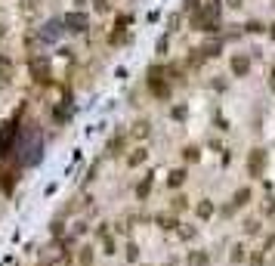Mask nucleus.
<instances>
[{"label":"nucleus","instance_id":"nucleus-6","mask_svg":"<svg viewBox=\"0 0 275 266\" xmlns=\"http://www.w3.org/2000/svg\"><path fill=\"white\" fill-rule=\"evenodd\" d=\"M247 68H250V62H247V56H232V72L241 77V75H247Z\"/></svg>","mask_w":275,"mask_h":266},{"label":"nucleus","instance_id":"nucleus-10","mask_svg":"<svg viewBox=\"0 0 275 266\" xmlns=\"http://www.w3.org/2000/svg\"><path fill=\"white\" fill-rule=\"evenodd\" d=\"M133 136H148V121H136V127H133Z\"/></svg>","mask_w":275,"mask_h":266},{"label":"nucleus","instance_id":"nucleus-13","mask_svg":"<svg viewBox=\"0 0 275 266\" xmlns=\"http://www.w3.org/2000/svg\"><path fill=\"white\" fill-rule=\"evenodd\" d=\"M9 84V72H6V62H3V68H0V87H6Z\"/></svg>","mask_w":275,"mask_h":266},{"label":"nucleus","instance_id":"nucleus-19","mask_svg":"<svg viewBox=\"0 0 275 266\" xmlns=\"http://www.w3.org/2000/svg\"><path fill=\"white\" fill-rule=\"evenodd\" d=\"M0 38H3V25H0Z\"/></svg>","mask_w":275,"mask_h":266},{"label":"nucleus","instance_id":"nucleus-15","mask_svg":"<svg viewBox=\"0 0 275 266\" xmlns=\"http://www.w3.org/2000/svg\"><path fill=\"white\" fill-rule=\"evenodd\" d=\"M195 158H198V149L189 146V149H186V161H195Z\"/></svg>","mask_w":275,"mask_h":266},{"label":"nucleus","instance_id":"nucleus-2","mask_svg":"<svg viewBox=\"0 0 275 266\" xmlns=\"http://www.w3.org/2000/svg\"><path fill=\"white\" fill-rule=\"evenodd\" d=\"M148 87H152V93H155V96H161V99H167V96H170V84H164V80H161V72H158V68H152Z\"/></svg>","mask_w":275,"mask_h":266},{"label":"nucleus","instance_id":"nucleus-9","mask_svg":"<svg viewBox=\"0 0 275 266\" xmlns=\"http://www.w3.org/2000/svg\"><path fill=\"white\" fill-rule=\"evenodd\" d=\"M210 214H213V204H210V201H201V204H198V217H201V220H207Z\"/></svg>","mask_w":275,"mask_h":266},{"label":"nucleus","instance_id":"nucleus-11","mask_svg":"<svg viewBox=\"0 0 275 266\" xmlns=\"http://www.w3.org/2000/svg\"><path fill=\"white\" fill-rule=\"evenodd\" d=\"M201 53H204V56H216V53H220V40H210Z\"/></svg>","mask_w":275,"mask_h":266},{"label":"nucleus","instance_id":"nucleus-14","mask_svg":"<svg viewBox=\"0 0 275 266\" xmlns=\"http://www.w3.org/2000/svg\"><path fill=\"white\" fill-rule=\"evenodd\" d=\"M186 6H189V9H192V13H198V9H201V6H204V3H201V0H186Z\"/></svg>","mask_w":275,"mask_h":266},{"label":"nucleus","instance_id":"nucleus-21","mask_svg":"<svg viewBox=\"0 0 275 266\" xmlns=\"http://www.w3.org/2000/svg\"><path fill=\"white\" fill-rule=\"evenodd\" d=\"M272 38H275V25H272Z\"/></svg>","mask_w":275,"mask_h":266},{"label":"nucleus","instance_id":"nucleus-17","mask_svg":"<svg viewBox=\"0 0 275 266\" xmlns=\"http://www.w3.org/2000/svg\"><path fill=\"white\" fill-rule=\"evenodd\" d=\"M226 3L232 6V9H238V6H241V0H226Z\"/></svg>","mask_w":275,"mask_h":266},{"label":"nucleus","instance_id":"nucleus-7","mask_svg":"<svg viewBox=\"0 0 275 266\" xmlns=\"http://www.w3.org/2000/svg\"><path fill=\"white\" fill-rule=\"evenodd\" d=\"M142 161H145V149H136V152L127 158V164H130V167H136V164H142Z\"/></svg>","mask_w":275,"mask_h":266},{"label":"nucleus","instance_id":"nucleus-8","mask_svg":"<svg viewBox=\"0 0 275 266\" xmlns=\"http://www.w3.org/2000/svg\"><path fill=\"white\" fill-rule=\"evenodd\" d=\"M186 183V170H173L170 173V186H182Z\"/></svg>","mask_w":275,"mask_h":266},{"label":"nucleus","instance_id":"nucleus-12","mask_svg":"<svg viewBox=\"0 0 275 266\" xmlns=\"http://www.w3.org/2000/svg\"><path fill=\"white\" fill-rule=\"evenodd\" d=\"M247 198H250L247 189H238V192H235V204H247Z\"/></svg>","mask_w":275,"mask_h":266},{"label":"nucleus","instance_id":"nucleus-4","mask_svg":"<svg viewBox=\"0 0 275 266\" xmlns=\"http://www.w3.org/2000/svg\"><path fill=\"white\" fill-rule=\"evenodd\" d=\"M87 25H90V19H87L84 13H68V16H65V28H68V31H84Z\"/></svg>","mask_w":275,"mask_h":266},{"label":"nucleus","instance_id":"nucleus-1","mask_svg":"<svg viewBox=\"0 0 275 266\" xmlns=\"http://www.w3.org/2000/svg\"><path fill=\"white\" fill-rule=\"evenodd\" d=\"M216 22H220V6H216V3H207V6H201L198 13H192V28L213 31Z\"/></svg>","mask_w":275,"mask_h":266},{"label":"nucleus","instance_id":"nucleus-3","mask_svg":"<svg viewBox=\"0 0 275 266\" xmlns=\"http://www.w3.org/2000/svg\"><path fill=\"white\" fill-rule=\"evenodd\" d=\"M31 75L37 80H47L50 77V62L43 59V56H34V59H31Z\"/></svg>","mask_w":275,"mask_h":266},{"label":"nucleus","instance_id":"nucleus-20","mask_svg":"<svg viewBox=\"0 0 275 266\" xmlns=\"http://www.w3.org/2000/svg\"><path fill=\"white\" fill-rule=\"evenodd\" d=\"M207 3H220V0H207Z\"/></svg>","mask_w":275,"mask_h":266},{"label":"nucleus","instance_id":"nucleus-5","mask_svg":"<svg viewBox=\"0 0 275 266\" xmlns=\"http://www.w3.org/2000/svg\"><path fill=\"white\" fill-rule=\"evenodd\" d=\"M263 164H266V152H263V149H257V152L250 155L247 167H250V173H254V177H260V173H263Z\"/></svg>","mask_w":275,"mask_h":266},{"label":"nucleus","instance_id":"nucleus-18","mask_svg":"<svg viewBox=\"0 0 275 266\" xmlns=\"http://www.w3.org/2000/svg\"><path fill=\"white\" fill-rule=\"evenodd\" d=\"M272 87H275V72H272Z\"/></svg>","mask_w":275,"mask_h":266},{"label":"nucleus","instance_id":"nucleus-16","mask_svg":"<svg viewBox=\"0 0 275 266\" xmlns=\"http://www.w3.org/2000/svg\"><path fill=\"white\" fill-rule=\"evenodd\" d=\"M93 3H96L99 13H105V9H108V0H93Z\"/></svg>","mask_w":275,"mask_h":266}]
</instances>
